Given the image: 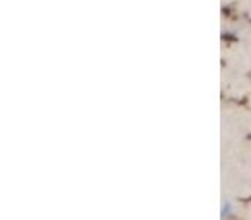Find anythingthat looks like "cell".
<instances>
[{
	"instance_id": "1",
	"label": "cell",
	"mask_w": 251,
	"mask_h": 220,
	"mask_svg": "<svg viewBox=\"0 0 251 220\" xmlns=\"http://www.w3.org/2000/svg\"><path fill=\"white\" fill-rule=\"evenodd\" d=\"M237 213V203L234 198H224L222 199V206H220V215L224 220H230L232 217H236Z\"/></svg>"
}]
</instances>
